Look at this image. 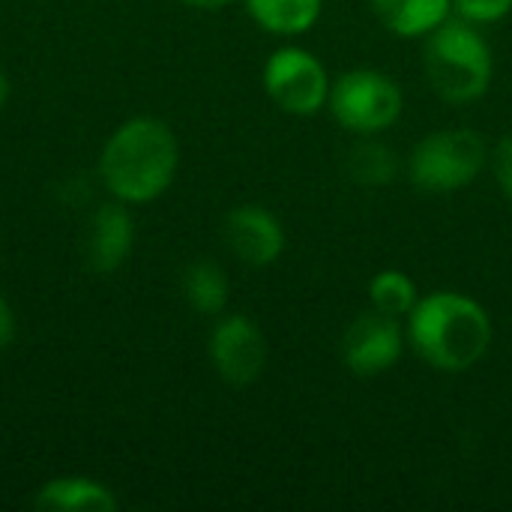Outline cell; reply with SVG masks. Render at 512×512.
<instances>
[{
    "instance_id": "6da1fadb",
    "label": "cell",
    "mask_w": 512,
    "mask_h": 512,
    "mask_svg": "<svg viewBox=\"0 0 512 512\" xmlns=\"http://www.w3.org/2000/svg\"><path fill=\"white\" fill-rule=\"evenodd\" d=\"M408 336L417 354L441 372H465L480 363L492 345L489 312L456 291H438L411 309Z\"/></svg>"
},
{
    "instance_id": "7a4b0ae2",
    "label": "cell",
    "mask_w": 512,
    "mask_h": 512,
    "mask_svg": "<svg viewBox=\"0 0 512 512\" xmlns=\"http://www.w3.org/2000/svg\"><path fill=\"white\" fill-rule=\"evenodd\" d=\"M177 171L174 132L153 117L123 123L102 150V180L120 201L159 198Z\"/></svg>"
},
{
    "instance_id": "3957f363",
    "label": "cell",
    "mask_w": 512,
    "mask_h": 512,
    "mask_svg": "<svg viewBox=\"0 0 512 512\" xmlns=\"http://www.w3.org/2000/svg\"><path fill=\"white\" fill-rule=\"evenodd\" d=\"M426 72L438 96L447 102H471L489 90L492 51L471 24L444 21L429 33Z\"/></svg>"
},
{
    "instance_id": "277c9868",
    "label": "cell",
    "mask_w": 512,
    "mask_h": 512,
    "mask_svg": "<svg viewBox=\"0 0 512 512\" xmlns=\"http://www.w3.org/2000/svg\"><path fill=\"white\" fill-rule=\"evenodd\" d=\"M486 144L471 129H447L423 138L411 153V180L426 192H453L477 180Z\"/></svg>"
},
{
    "instance_id": "5b68a950",
    "label": "cell",
    "mask_w": 512,
    "mask_h": 512,
    "mask_svg": "<svg viewBox=\"0 0 512 512\" xmlns=\"http://www.w3.org/2000/svg\"><path fill=\"white\" fill-rule=\"evenodd\" d=\"M330 108L345 129L372 135L399 120L402 90L384 72L354 69L330 87Z\"/></svg>"
},
{
    "instance_id": "8992f818",
    "label": "cell",
    "mask_w": 512,
    "mask_h": 512,
    "mask_svg": "<svg viewBox=\"0 0 512 512\" xmlns=\"http://www.w3.org/2000/svg\"><path fill=\"white\" fill-rule=\"evenodd\" d=\"M264 87L282 111L297 117L321 111L330 99L327 69L303 48H279L264 66Z\"/></svg>"
},
{
    "instance_id": "52a82bcc",
    "label": "cell",
    "mask_w": 512,
    "mask_h": 512,
    "mask_svg": "<svg viewBox=\"0 0 512 512\" xmlns=\"http://www.w3.org/2000/svg\"><path fill=\"white\" fill-rule=\"evenodd\" d=\"M210 360L228 384L246 387L258 381V375L264 372L267 363L264 333L258 330L255 321L243 315H231L219 321L210 336Z\"/></svg>"
},
{
    "instance_id": "ba28073f",
    "label": "cell",
    "mask_w": 512,
    "mask_h": 512,
    "mask_svg": "<svg viewBox=\"0 0 512 512\" xmlns=\"http://www.w3.org/2000/svg\"><path fill=\"white\" fill-rule=\"evenodd\" d=\"M342 354L354 375H360V378L384 375L402 357V330H399L396 318H390L378 309L360 315L345 333Z\"/></svg>"
},
{
    "instance_id": "9c48e42d",
    "label": "cell",
    "mask_w": 512,
    "mask_h": 512,
    "mask_svg": "<svg viewBox=\"0 0 512 512\" xmlns=\"http://www.w3.org/2000/svg\"><path fill=\"white\" fill-rule=\"evenodd\" d=\"M225 246L249 267L273 264L285 249L282 225L264 207H237L225 216L222 225Z\"/></svg>"
},
{
    "instance_id": "30bf717a",
    "label": "cell",
    "mask_w": 512,
    "mask_h": 512,
    "mask_svg": "<svg viewBox=\"0 0 512 512\" xmlns=\"http://www.w3.org/2000/svg\"><path fill=\"white\" fill-rule=\"evenodd\" d=\"M132 240H135V228H132L129 213L120 204L99 207L87 228V243H84L90 270H96V273L117 270L129 258Z\"/></svg>"
},
{
    "instance_id": "8fae6325",
    "label": "cell",
    "mask_w": 512,
    "mask_h": 512,
    "mask_svg": "<svg viewBox=\"0 0 512 512\" xmlns=\"http://www.w3.org/2000/svg\"><path fill=\"white\" fill-rule=\"evenodd\" d=\"M36 507L57 512H111L117 507V498L102 483L84 477H60L39 489Z\"/></svg>"
},
{
    "instance_id": "7c38bea8",
    "label": "cell",
    "mask_w": 512,
    "mask_h": 512,
    "mask_svg": "<svg viewBox=\"0 0 512 512\" xmlns=\"http://www.w3.org/2000/svg\"><path fill=\"white\" fill-rule=\"evenodd\" d=\"M381 24L396 36H423L447 21L453 0H372Z\"/></svg>"
},
{
    "instance_id": "4fadbf2b",
    "label": "cell",
    "mask_w": 512,
    "mask_h": 512,
    "mask_svg": "<svg viewBox=\"0 0 512 512\" xmlns=\"http://www.w3.org/2000/svg\"><path fill=\"white\" fill-rule=\"evenodd\" d=\"M246 9L264 30L294 36L318 21L321 0H246Z\"/></svg>"
},
{
    "instance_id": "5bb4252c",
    "label": "cell",
    "mask_w": 512,
    "mask_h": 512,
    "mask_svg": "<svg viewBox=\"0 0 512 512\" xmlns=\"http://www.w3.org/2000/svg\"><path fill=\"white\" fill-rule=\"evenodd\" d=\"M183 294L192 303L195 312L216 315L228 303V279L219 264L213 261H195L183 273Z\"/></svg>"
},
{
    "instance_id": "9a60e30c",
    "label": "cell",
    "mask_w": 512,
    "mask_h": 512,
    "mask_svg": "<svg viewBox=\"0 0 512 512\" xmlns=\"http://www.w3.org/2000/svg\"><path fill=\"white\" fill-rule=\"evenodd\" d=\"M369 297L378 312L390 318H402L411 315V309L417 306V285L402 270H384L372 279Z\"/></svg>"
},
{
    "instance_id": "2e32d148",
    "label": "cell",
    "mask_w": 512,
    "mask_h": 512,
    "mask_svg": "<svg viewBox=\"0 0 512 512\" xmlns=\"http://www.w3.org/2000/svg\"><path fill=\"white\" fill-rule=\"evenodd\" d=\"M393 171H396V162H393L390 150L381 147V144H360L348 156V174L357 183L381 186V183H387L393 177Z\"/></svg>"
},
{
    "instance_id": "e0dca14e",
    "label": "cell",
    "mask_w": 512,
    "mask_h": 512,
    "mask_svg": "<svg viewBox=\"0 0 512 512\" xmlns=\"http://www.w3.org/2000/svg\"><path fill=\"white\" fill-rule=\"evenodd\" d=\"M453 6L459 9V15L465 21L492 24V21H501L510 12L512 0H453Z\"/></svg>"
},
{
    "instance_id": "ac0fdd59",
    "label": "cell",
    "mask_w": 512,
    "mask_h": 512,
    "mask_svg": "<svg viewBox=\"0 0 512 512\" xmlns=\"http://www.w3.org/2000/svg\"><path fill=\"white\" fill-rule=\"evenodd\" d=\"M495 174L504 189V195L512 201V138H504L495 153Z\"/></svg>"
},
{
    "instance_id": "d6986e66",
    "label": "cell",
    "mask_w": 512,
    "mask_h": 512,
    "mask_svg": "<svg viewBox=\"0 0 512 512\" xmlns=\"http://www.w3.org/2000/svg\"><path fill=\"white\" fill-rule=\"evenodd\" d=\"M15 339V315L9 309V303L0 297V348H6Z\"/></svg>"
},
{
    "instance_id": "ffe728a7",
    "label": "cell",
    "mask_w": 512,
    "mask_h": 512,
    "mask_svg": "<svg viewBox=\"0 0 512 512\" xmlns=\"http://www.w3.org/2000/svg\"><path fill=\"white\" fill-rule=\"evenodd\" d=\"M183 3H189V6H195V9H219V6H225L228 0H183Z\"/></svg>"
},
{
    "instance_id": "44dd1931",
    "label": "cell",
    "mask_w": 512,
    "mask_h": 512,
    "mask_svg": "<svg viewBox=\"0 0 512 512\" xmlns=\"http://www.w3.org/2000/svg\"><path fill=\"white\" fill-rule=\"evenodd\" d=\"M6 96H9V81H6V75L0 72V105L6 102Z\"/></svg>"
}]
</instances>
